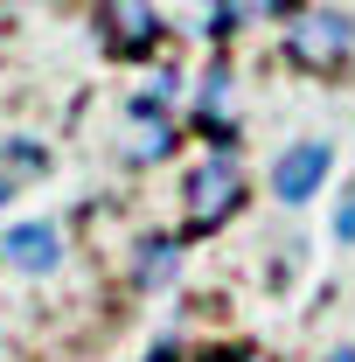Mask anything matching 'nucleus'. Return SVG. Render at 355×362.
Listing matches in <instances>:
<instances>
[{
    "mask_svg": "<svg viewBox=\"0 0 355 362\" xmlns=\"http://www.w3.org/2000/svg\"><path fill=\"white\" fill-rule=\"evenodd\" d=\"M0 258H7L14 272H35V279H42V272L63 265V230L56 223H14L7 237H0Z\"/></svg>",
    "mask_w": 355,
    "mask_h": 362,
    "instance_id": "nucleus-5",
    "label": "nucleus"
},
{
    "mask_svg": "<svg viewBox=\"0 0 355 362\" xmlns=\"http://www.w3.org/2000/svg\"><path fill=\"white\" fill-rule=\"evenodd\" d=\"M0 160H7L14 175H42V168H49V153L28 146V139H0Z\"/></svg>",
    "mask_w": 355,
    "mask_h": 362,
    "instance_id": "nucleus-9",
    "label": "nucleus"
},
{
    "mask_svg": "<svg viewBox=\"0 0 355 362\" xmlns=\"http://www.w3.org/2000/svg\"><path fill=\"white\" fill-rule=\"evenodd\" d=\"M327 175H334V139H293L286 153H272V195L286 209L313 202L327 188Z\"/></svg>",
    "mask_w": 355,
    "mask_h": 362,
    "instance_id": "nucleus-1",
    "label": "nucleus"
},
{
    "mask_svg": "<svg viewBox=\"0 0 355 362\" xmlns=\"http://www.w3.org/2000/svg\"><path fill=\"white\" fill-rule=\"evenodd\" d=\"M181 195H188V230L202 237V230H216L223 216L244 202V175H237V160H230V153H223V160L209 153V160L188 175V188H181Z\"/></svg>",
    "mask_w": 355,
    "mask_h": 362,
    "instance_id": "nucleus-3",
    "label": "nucleus"
},
{
    "mask_svg": "<svg viewBox=\"0 0 355 362\" xmlns=\"http://www.w3.org/2000/svg\"><path fill=\"white\" fill-rule=\"evenodd\" d=\"M244 14H293V0H244Z\"/></svg>",
    "mask_w": 355,
    "mask_h": 362,
    "instance_id": "nucleus-11",
    "label": "nucleus"
},
{
    "mask_svg": "<svg viewBox=\"0 0 355 362\" xmlns=\"http://www.w3.org/2000/svg\"><path fill=\"white\" fill-rule=\"evenodd\" d=\"M286 56H293L300 70H342V63L355 56L349 14H293V28H286Z\"/></svg>",
    "mask_w": 355,
    "mask_h": 362,
    "instance_id": "nucleus-2",
    "label": "nucleus"
},
{
    "mask_svg": "<svg viewBox=\"0 0 355 362\" xmlns=\"http://www.w3.org/2000/svg\"><path fill=\"white\" fill-rule=\"evenodd\" d=\"M0 202H7V175H0Z\"/></svg>",
    "mask_w": 355,
    "mask_h": 362,
    "instance_id": "nucleus-13",
    "label": "nucleus"
},
{
    "mask_svg": "<svg viewBox=\"0 0 355 362\" xmlns=\"http://www.w3.org/2000/svg\"><path fill=\"white\" fill-rule=\"evenodd\" d=\"M168 153H175V126H168V119H161V126L146 119L139 139H133V160H168Z\"/></svg>",
    "mask_w": 355,
    "mask_h": 362,
    "instance_id": "nucleus-8",
    "label": "nucleus"
},
{
    "mask_svg": "<svg viewBox=\"0 0 355 362\" xmlns=\"http://www.w3.org/2000/svg\"><path fill=\"white\" fill-rule=\"evenodd\" d=\"M223 105H230V63H216V70L202 77V126H209V133H216Z\"/></svg>",
    "mask_w": 355,
    "mask_h": 362,
    "instance_id": "nucleus-7",
    "label": "nucleus"
},
{
    "mask_svg": "<svg viewBox=\"0 0 355 362\" xmlns=\"http://www.w3.org/2000/svg\"><path fill=\"white\" fill-rule=\"evenodd\" d=\"M320 362H355V341H342V349H327Z\"/></svg>",
    "mask_w": 355,
    "mask_h": 362,
    "instance_id": "nucleus-12",
    "label": "nucleus"
},
{
    "mask_svg": "<svg viewBox=\"0 0 355 362\" xmlns=\"http://www.w3.org/2000/svg\"><path fill=\"white\" fill-rule=\"evenodd\" d=\"M334 244H355V188L342 195V209H334Z\"/></svg>",
    "mask_w": 355,
    "mask_h": 362,
    "instance_id": "nucleus-10",
    "label": "nucleus"
},
{
    "mask_svg": "<svg viewBox=\"0 0 355 362\" xmlns=\"http://www.w3.org/2000/svg\"><path fill=\"white\" fill-rule=\"evenodd\" d=\"M175 272H181V244H175V237H146V244H139V258H133V279L146 286V293H153V286H168Z\"/></svg>",
    "mask_w": 355,
    "mask_h": 362,
    "instance_id": "nucleus-6",
    "label": "nucleus"
},
{
    "mask_svg": "<svg viewBox=\"0 0 355 362\" xmlns=\"http://www.w3.org/2000/svg\"><path fill=\"white\" fill-rule=\"evenodd\" d=\"M98 42H105V56H146L161 42L153 0H98Z\"/></svg>",
    "mask_w": 355,
    "mask_h": 362,
    "instance_id": "nucleus-4",
    "label": "nucleus"
}]
</instances>
